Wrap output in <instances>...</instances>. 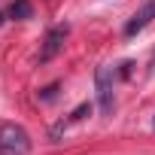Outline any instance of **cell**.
I'll return each mask as SVG.
<instances>
[{"label": "cell", "mask_w": 155, "mask_h": 155, "mask_svg": "<svg viewBox=\"0 0 155 155\" xmlns=\"http://www.w3.org/2000/svg\"><path fill=\"white\" fill-rule=\"evenodd\" d=\"M0 155H31V134L15 122H3L0 125Z\"/></svg>", "instance_id": "obj_1"}, {"label": "cell", "mask_w": 155, "mask_h": 155, "mask_svg": "<svg viewBox=\"0 0 155 155\" xmlns=\"http://www.w3.org/2000/svg\"><path fill=\"white\" fill-rule=\"evenodd\" d=\"M94 85H97L101 116H110L113 113V70L110 67H97L94 70Z\"/></svg>", "instance_id": "obj_2"}, {"label": "cell", "mask_w": 155, "mask_h": 155, "mask_svg": "<svg viewBox=\"0 0 155 155\" xmlns=\"http://www.w3.org/2000/svg\"><path fill=\"white\" fill-rule=\"evenodd\" d=\"M64 40H67V25H58V28H52L49 34H46V40H43V49H40V64H49L61 49H64Z\"/></svg>", "instance_id": "obj_3"}, {"label": "cell", "mask_w": 155, "mask_h": 155, "mask_svg": "<svg viewBox=\"0 0 155 155\" xmlns=\"http://www.w3.org/2000/svg\"><path fill=\"white\" fill-rule=\"evenodd\" d=\"M155 18V0H146V3L128 18V25H125V37H134V34H140L149 21Z\"/></svg>", "instance_id": "obj_4"}, {"label": "cell", "mask_w": 155, "mask_h": 155, "mask_svg": "<svg viewBox=\"0 0 155 155\" xmlns=\"http://www.w3.org/2000/svg\"><path fill=\"white\" fill-rule=\"evenodd\" d=\"M31 15H34V9H31L28 0H12V3H9V18L25 21V18H31Z\"/></svg>", "instance_id": "obj_5"}, {"label": "cell", "mask_w": 155, "mask_h": 155, "mask_svg": "<svg viewBox=\"0 0 155 155\" xmlns=\"http://www.w3.org/2000/svg\"><path fill=\"white\" fill-rule=\"evenodd\" d=\"M88 113H91V104H79V107L70 113V119H67V122H79V119H85Z\"/></svg>", "instance_id": "obj_6"}, {"label": "cell", "mask_w": 155, "mask_h": 155, "mask_svg": "<svg viewBox=\"0 0 155 155\" xmlns=\"http://www.w3.org/2000/svg\"><path fill=\"white\" fill-rule=\"evenodd\" d=\"M55 94H58V82H52V85H46V88L40 91V101H55Z\"/></svg>", "instance_id": "obj_7"}, {"label": "cell", "mask_w": 155, "mask_h": 155, "mask_svg": "<svg viewBox=\"0 0 155 155\" xmlns=\"http://www.w3.org/2000/svg\"><path fill=\"white\" fill-rule=\"evenodd\" d=\"M0 21H3V12H0Z\"/></svg>", "instance_id": "obj_8"}]
</instances>
